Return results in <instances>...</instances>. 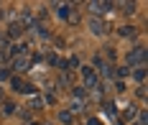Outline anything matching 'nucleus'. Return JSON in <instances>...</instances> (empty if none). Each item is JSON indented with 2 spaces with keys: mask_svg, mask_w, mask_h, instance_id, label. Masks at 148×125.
Masks as SVG:
<instances>
[{
  "mask_svg": "<svg viewBox=\"0 0 148 125\" xmlns=\"http://www.w3.org/2000/svg\"><path fill=\"white\" fill-rule=\"evenodd\" d=\"M128 61H143V48H138L133 56H128Z\"/></svg>",
  "mask_w": 148,
  "mask_h": 125,
  "instance_id": "f257e3e1",
  "label": "nucleus"
}]
</instances>
